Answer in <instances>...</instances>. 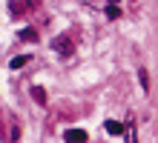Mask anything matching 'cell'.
<instances>
[{
	"label": "cell",
	"mask_w": 158,
	"mask_h": 143,
	"mask_svg": "<svg viewBox=\"0 0 158 143\" xmlns=\"http://www.w3.org/2000/svg\"><path fill=\"white\" fill-rule=\"evenodd\" d=\"M32 97H35V100H38L40 106H43V103H46V92L40 89V86H35V89H32Z\"/></svg>",
	"instance_id": "4"
},
{
	"label": "cell",
	"mask_w": 158,
	"mask_h": 143,
	"mask_svg": "<svg viewBox=\"0 0 158 143\" xmlns=\"http://www.w3.org/2000/svg\"><path fill=\"white\" fill-rule=\"evenodd\" d=\"M104 129L109 132V135H121V132H124V126H121V120H106V123H104Z\"/></svg>",
	"instance_id": "3"
},
{
	"label": "cell",
	"mask_w": 158,
	"mask_h": 143,
	"mask_svg": "<svg viewBox=\"0 0 158 143\" xmlns=\"http://www.w3.org/2000/svg\"><path fill=\"white\" fill-rule=\"evenodd\" d=\"M138 80H141V89H144V92H150V74H147L144 69L138 72Z\"/></svg>",
	"instance_id": "7"
},
{
	"label": "cell",
	"mask_w": 158,
	"mask_h": 143,
	"mask_svg": "<svg viewBox=\"0 0 158 143\" xmlns=\"http://www.w3.org/2000/svg\"><path fill=\"white\" fill-rule=\"evenodd\" d=\"M118 14H121V9H118L115 3H109V6H106V17H109V20H115Z\"/></svg>",
	"instance_id": "8"
},
{
	"label": "cell",
	"mask_w": 158,
	"mask_h": 143,
	"mask_svg": "<svg viewBox=\"0 0 158 143\" xmlns=\"http://www.w3.org/2000/svg\"><path fill=\"white\" fill-rule=\"evenodd\" d=\"M63 137H66L69 143H86V140H89V135H86L83 129H69V132H66Z\"/></svg>",
	"instance_id": "2"
},
{
	"label": "cell",
	"mask_w": 158,
	"mask_h": 143,
	"mask_svg": "<svg viewBox=\"0 0 158 143\" xmlns=\"http://www.w3.org/2000/svg\"><path fill=\"white\" fill-rule=\"evenodd\" d=\"M52 49L58 52V54H69V52H72V40H69V34L55 37V40H52Z\"/></svg>",
	"instance_id": "1"
},
{
	"label": "cell",
	"mask_w": 158,
	"mask_h": 143,
	"mask_svg": "<svg viewBox=\"0 0 158 143\" xmlns=\"http://www.w3.org/2000/svg\"><path fill=\"white\" fill-rule=\"evenodd\" d=\"M20 40H29V43H35V40H38V32H32V29H23V32H20Z\"/></svg>",
	"instance_id": "5"
},
{
	"label": "cell",
	"mask_w": 158,
	"mask_h": 143,
	"mask_svg": "<svg viewBox=\"0 0 158 143\" xmlns=\"http://www.w3.org/2000/svg\"><path fill=\"white\" fill-rule=\"evenodd\" d=\"M26 60H29V54H20V57H12V69H20V66H26Z\"/></svg>",
	"instance_id": "6"
}]
</instances>
